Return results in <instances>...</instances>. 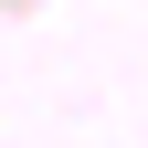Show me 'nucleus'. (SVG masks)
Listing matches in <instances>:
<instances>
[]
</instances>
